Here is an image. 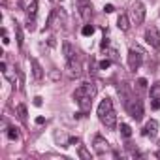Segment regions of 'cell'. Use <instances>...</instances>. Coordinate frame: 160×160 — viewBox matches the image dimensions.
<instances>
[{
	"label": "cell",
	"mask_w": 160,
	"mask_h": 160,
	"mask_svg": "<svg viewBox=\"0 0 160 160\" xmlns=\"http://www.w3.org/2000/svg\"><path fill=\"white\" fill-rule=\"evenodd\" d=\"M145 15H147V10H145V6H143V2H134L132 4V10H130V21H132V25H141L143 21H145Z\"/></svg>",
	"instance_id": "cell-1"
},
{
	"label": "cell",
	"mask_w": 160,
	"mask_h": 160,
	"mask_svg": "<svg viewBox=\"0 0 160 160\" xmlns=\"http://www.w3.org/2000/svg\"><path fill=\"white\" fill-rule=\"evenodd\" d=\"M126 111L134 121H141L143 119V102L139 98H132L130 102H126Z\"/></svg>",
	"instance_id": "cell-2"
},
{
	"label": "cell",
	"mask_w": 160,
	"mask_h": 160,
	"mask_svg": "<svg viewBox=\"0 0 160 160\" xmlns=\"http://www.w3.org/2000/svg\"><path fill=\"white\" fill-rule=\"evenodd\" d=\"M145 42L152 47V49H160V32L154 25H149L145 28Z\"/></svg>",
	"instance_id": "cell-3"
},
{
	"label": "cell",
	"mask_w": 160,
	"mask_h": 160,
	"mask_svg": "<svg viewBox=\"0 0 160 160\" xmlns=\"http://www.w3.org/2000/svg\"><path fill=\"white\" fill-rule=\"evenodd\" d=\"M141 64H143V51L138 49V47H136V49L132 47V49L128 51V66H130V70L136 72Z\"/></svg>",
	"instance_id": "cell-4"
},
{
	"label": "cell",
	"mask_w": 160,
	"mask_h": 160,
	"mask_svg": "<svg viewBox=\"0 0 160 160\" xmlns=\"http://www.w3.org/2000/svg\"><path fill=\"white\" fill-rule=\"evenodd\" d=\"M81 96H96V85L94 83H83V85H79L73 92V100L77 98H81Z\"/></svg>",
	"instance_id": "cell-5"
},
{
	"label": "cell",
	"mask_w": 160,
	"mask_h": 160,
	"mask_svg": "<svg viewBox=\"0 0 160 160\" xmlns=\"http://www.w3.org/2000/svg\"><path fill=\"white\" fill-rule=\"evenodd\" d=\"M98 119H100V122H102L106 128H109V130H113V128L117 126V113H115V109L106 111V113H104V115H100Z\"/></svg>",
	"instance_id": "cell-6"
},
{
	"label": "cell",
	"mask_w": 160,
	"mask_h": 160,
	"mask_svg": "<svg viewBox=\"0 0 160 160\" xmlns=\"http://www.w3.org/2000/svg\"><path fill=\"white\" fill-rule=\"evenodd\" d=\"M81 73H83V68H81V64H79V60H77V58L68 60V75H70L72 79L81 77Z\"/></svg>",
	"instance_id": "cell-7"
},
{
	"label": "cell",
	"mask_w": 160,
	"mask_h": 160,
	"mask_svg": "<svg viewBox=\"0 0 160 160\" xmlns=\"http://www.w3.org/2000/svg\"><path fill=\"white\" fill-rule=\"evenodd\" d=\"M92 145H94V151H96L98 154H104V152H108V151H109V143H108V139H106L104 136H100V134H96V136H94Z\"/></svg>",
	"instance_id": "cell-8"
},
{
	"label": "cell",
	"mask_w": 160,
	"mask_h": 160,
	"mask_svg": "<svg viewBox=\"0 0 160 160\" xmlns=\"http://www.w3.org/2000/svg\"><path fill=\"white\" fill-rule=\"evenodd\" d=\"M158 128H160L158 121L151 119V121H147V124H145V128H143V136H147V138H151V139H152V138H156Z\"/></svg>",
	"instance_id": "cell-9"
},
{
	"label": "cell",
	"mask_w": 160,
	"mask_h": 160,
	"mask_svg": "<svg viewBox=\"0 0 160 160\" xmlns=\"http://www.w3.org/2000/svg\"><path fill=\"white\" fill-rule=\"evenodd\" d=\"M75 102L79 106V111H83V113H89L91 108H92V96H81V98H77Z\"/></svg>",
	"instance_id": "cell-10"
},
{
	"label": "cell",
	"mask_w": 160,
	"mask_h": 160,
	"mask_svg": "<svg viewBox=\"0 0 160 160\" xmlns=\"http://www.w3.org/2000/svg\"><path fill=\"white\" fill-rule=\"evenodd\" d=\"M79 15H81V19L85 23H89L91 17H92V6L89 2H81V6H79Z\"/></svg>",
	"instance_id": "cell-11"
},
{
	"label": "cell",
	"mask_w": 160,
	"mask_h": 160,
	"mask_svg": "<svg viewBox=\"0 0 160 160\" xmlns=\"http://www.w3.org/2000/svg\"><path fill=\"white\" fill-rule=\"evenodd\" d=\"M62 55H64V58H66V62L68 60H72V58H75V49H73V45L68 42V40H64L62 42Z\"/></svg>",
	"instance_id": "cell-12"
},
{
	"label": "cell",
	"mask_w": 160,
	"mask_h": 160,
	"mask_svg": "<svg viewBox=\"0 0 160 160\" xmlns=\"http://www.w3.org/2000/svg\"><path fill=\"white\" fill-rule=\"evenodd\" d=\"M30 66H32V75H34V79H36V81H42V79H43V68H42V64H40L36 58H30Z\"/></svg>",
	"instance_id": "cell-13"
},
{
	"label": "cell",
	"mask_w": 160,
	"mask_h": 160,
	"mask_svg": "<svg viewBox=\"0 0 160 160\" xmlns=\"http://www.w3.org/2000/svg\"><path fill=\"white\" fill-rule=\"evenodd\" d=\"M117 28H119L121 32H126V30L130 28V17H128L126 13H121V15L117 17Z\"/></svg>",
	"instance_id": "cell-14"
},
{
	"label": "cell",
	"mask_w": 160,
	"mask_h": 160,
	"mask_svg": "<svg viewBox=\"0 0 160 160\" xmlns=\"http://www.w3.org/2000/svg\"><path fill=\"white\" fill-rule=\"evenodd\" d=\"M36 15H38V0H30V4L27 6V17L36 19Z\"/></svg>",
	"instance_id": "cell-15"
},
{
	"label": "cell",
	"mask_w": 160,
	"mask_h": 160,
	"mask_svg": "<svg viewBox=\"0 0 160 160\" xmlns=\"http://www.w3.org/2000/svg\"><path fill=\"white\" fill-rule=\"evenodd\" d=\"M55 139L60 143V147H68L70 145V138H66L62 132H55Z\"/></svg>",
	"instance_id": "cell-16"
},
{
	"label": "cell",
	"mask_w": 160,
	"mask_h": 160,
	"mask_svg": "<svg viewBox=\"0 0 160 160\" xmlns=\"http://www.w3.org/2000/svg\"><path fill=\"white\" fill-rule=\"evenodd\" d=\"M15 38H17V45H19V49L23 47V42H25V36H23V30H21V27L17 25V21H15Z\"/></svg>",
	"instance_id": "cell-17"
},
{
	"label": "cell",
	"mask_w": 160,
	"mask_h": 160,
	"mask_svg": "<svg viewBox=\"0 0 160 160\" xmlns=\"http://www.w3.org/2000/svg\"><path fill=\"white\" fill-rule=\"evenodd\" d=\"M6 136H8L12 141H17V139H19V130H17L15 126H8V130H6Z\"/></svg>",
	"instance_id": "cell-18"
},
{
	"label": "cell",
	"mask_w": 160,
	"mask_h": 160,
	"mask_svg": "<svg viewBox=\"0 0 160 160\" xmlns=\"http://www.w3.org/2000/svg\"><path fill=\"white\" fill-rule=\"evenodd\" d=\"M77 154H79V158H83V160H91V158H92L91 152H89L83 145H79V147H77Z\"/></svg>",
	"instance_id": "cell-19"
},
{
	"label": "cell",
	"mask_w": 160,
	"mask_h": 160,
	"mask_svg": "<svg viewBox=\"0 0 160 160\" xmlns=\"http://www.w3.org/2000/svg\"><path fill=\"white\" fill-rule=\"evenodd\" d=\"M121 136L122 138H130L132 136V128H130V124H126V122H121Z\"/></svg>",
	"instance_id": "cell-20"
},
{
	"label": "cell",
	"mask_w": 160,
	"mask_h": 160,
	"mask_svg": "<svg viewBox=\"0 0 160 160\" xmlns=\"http://www.w3.org/2000/svg\"><path fill=\"white\" fill-rule=\"evenodd\" d=\"M149 94H151V98H156V100H160V83H154V85H151V91H149Z\"/></svg>",
	"instance_id": "cell-21"
},
{
	"label": "cell",
	"mask_w": 160,
	"mask_h": 160,
	"mask_svg": "<svg viewBox=\"0 0 160 160\" xmlns=\"http://www.w3.org/2000/svg\"><path fill=\"white\" fill-rule=\"evenodd\" d=\"M60 77H62V72L60 70H57V68H53V70H49V79L51 81H60Z\"/></svg>",
	"instance_id": "cell-22"
},
{
	"label": "cell",
	"mask_w": 160,
	"mask_h": 160,
	"mask_svg": "<svg viewBox=\"0 0 160 160\" xmlns=\"http://www.w3.org/2000/svg\"><path fill=\"white\" fill-rule=\"evenodd\" d=\"M17 117H19L23 122L27 121V106H25V104H19V106H17Z\"/></svg>",
	"instance_id": "cell-23"
},
{
	"label": "cell",
	"mask_w": 160,
	"mask_h": 160,
	"mask_svg": "<svg viewBox=\"0 0 160 160\" xmlns=\"http://www.w3.org/2000/svg\"><path fill=\"white\" fill-rule=\"evenodd\" d=\"M55 19H57V10H53V12L49 13L47 23H45V28H51V27H53V23H55Z\"/></svg>",
	"instance_id": "cell-24"
},
{
	"label": "cell",
	"mask_w": 160,
	"mask_h": 160,
	"mask_svg": "<svg viewBox=\"0 0 160 160\" xmlns=\"http://www.w3.org/2000/svg\"><path fill=\"white\" fill-rule=\"evenodd\" d=\"M81 34H83V36H92V34H94V27H92V25H83Z\"/></svg>",
	"instance_id": "cell-25"
},
{
	"label": "cell",
	"mask_w": 160,
	"mask_h": 160,
	"mask_svg": "<svg viewBox=\"0 0 160 160\" xmlns=\"http://www.w3.org/2000/svg\"><path fill=\"white\" fill-rule=\"evenodd\" d=\"M25 27H27L28 32H34V30H36V19H28V17H27V25H25Z\"/></svg>",
	"instance_id": "cell-26"
},
{
	"label": "cell",
	"mask_w": 160,
	"mask_h": 160,
	"mask_svg": "<svg viewBox=\"0 0 160 160\" xmlns=\"http://www.w3.org/2000/svg\"><path fill=\"white\" fill-rule=\"evenodd\" d=\"M111 62H113L111 58H104V60H100V64H98V66H100V70H108V68L111 66Z\"/></svg>",
	"instance_id": "cell-27"
},
{
	"label": "cell",
	"mask_w": 160,
	"mask_h": 160,
	"mask_svg": "<svg viewBox=\"0 0 160 160\" xmlns=\"http://www.w3.org/2000/svg\"><path fill=\"white\" fill-rule=\"evenodd\" d=\"M108 47H109V38H106V36H104V38H102V43H100V49H102V51H106Z\"/></svg>",
	"instance_id": "cell-28"
},
{
	"label": "cell",
	"mask_w": 160,
	"mask_h": 160,
	"mask_svg": "<svg viewBox=\"0 0 160 160\" xmlns=\"http://www.w3.org/2000/svg\"><path fill=\"white\" fill-rule=\"evenodd\" d=\"M147 85H149V83H147L145 77H139V79H138V87H139V89H147Z\"/></svg>",
	"instance_id": "cell-29"
},
{
	"label": "cell",
	"mask_w": 160,
	"mask_h": 160,
	"mask_svg": "<svg viewBox=\"0 0 160 160\" xmlns=\"http://www.w3.org/2000/svg\"><path fill=\"white\" fill-rule=\"evenodd\" d=\"M2 43H4V45H8V43H10V38H8L6 28H2Z\"/></svg>",
	"instance_id": "cell-30"
},
{
	"label": "cell",
	"mask_w": 160,
	"mask_h": 160,
	"mask_svg": "<svg viewBox=\"0 0 160 160\" xmlns=\"http://www.w3.org/2000/svg\"><path fill=\"white\" fill-rule=\"evenodd\" d=\"M151 108H152V109H160V100L151 98Z\"/></svg>",
	"instance_id": "cell-31"
},
{
	"label": "cell",
	"mask_w": 160,
	"mask_h": 160,
	"mask_svg": "<svg viewBox=\"0 0 160 160\" xmlns=\"http://www.w3.org/2000/svg\"><path fill=\"white\" fill-rule=\"evenodd\" d=\"M104 12H106V13H113V12H115L113 4H106V6H104Z\"/></svg>",
	"instance_id": "cell-32"
},
{
	"label": "cell",
	"mask_w": 160,
	"mask_h": 160,
	"mask_svg": "<svg viewBox=\"0 0 160 160\" xmlns=\"http://www.w3.org/2000/svg\"><path fill=\"white\" fill-rule=\"evenodd\" d=\"M42 104H43V98H42V96H36V98H34V106H36V108H42Z\"/></svg>",
	"instance_id": "cell-33"
},
{
	"label": "cell",
	"mask_w": 160,
	"mask_h": 160,
	"mask_svg": "<svg viewBox=\"0 0 160 160\" xmlns=\"http://www.w3.org/2000/svg\"><path fill=\"white\" fill-rule=\"evenodd\" d=\"M109 57H111V60L115 62V60H119V57H117V51L115 49H109Z\"/></svg>",
	"instance_id": "cell-34"
},
{
	"label": "cell",
	"mask_w": 160,
	"mask_h": 160,
	"mask_svg": "<svg viewBox=\"0 0 160 160\" xmlns=\"http://www.w3.org/2000/svg\"><path fill=\"white\" fill-rule=\"evenodd\" d=\"M47 43H49V47H55V45H57V38H55V36H51V38L47 40Z\"/></svg>",
	"instance_id": "cell-35"
},
{
	"label": "cell",
	"mask_w": 160,
	"mask_h": 160,
	"mask_svg": "<svg viewBox=\"0 0 160 160\" xmlns=\"http://www.w3.org/2000/svg\"><path fill=\"white\" fill-rule=\"evenodd\" d=\"M45 122V117H36V124H43Z\"/></svg>",
	"instance_id": "cell-36"
},
{
	"label": "cell",
	"mask_w": 160,
	"mask_h": 160,
	"mask_svg": "<svg viewBox=\"0 0 160 160\" xmlns=\"http://www.w3.org/2000/svg\"><path fill=\"white\" fill-rule=\"evenodd\" d=\"M77 2H79V4H81V2H87V0H77Z\"/></svg>",
	"instance_id": "cell-37"
}]
</instances>
